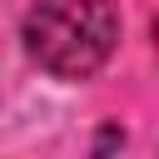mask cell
<instances>
[{"label": "cell", "instance_id": "1", "mask_svg": "<svg viewBox=\"0 0 159 159\" xmlns=\"http://www.w3.org/2000/svg\"><path fill=\"white\" fill-rule=\"evenodd\" d=\"M20 35L45 75L89 80L119 45V10L114 0H35Z\"/></svg>", "mask_w": 159, "mask_h": 159}]
</instances>
